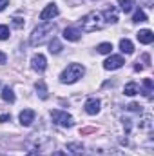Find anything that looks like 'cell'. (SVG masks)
<instances>
[{
    "mask_svg": "<svg viewBox=\"0 0 154 156\" xmlns=\"http://www.w3.org/2000/svg\"><path fill=\"white\" fill-rule=\"evenodd\" d=\"M0 122H11V115H2L0 116Z\"/></svg>",
    "mask_w": 154,
    "mask_h": 156,
    "instance_id": "484cf974",
    "label": "cell"
},
{
    "mask_svg": "<svg viewBox=\"0 0 154 156\" xmlns=\"http://www.w3.org/2000/svg\"><path fill=\"white\" fill-rule=\"evenodd\" d=\"M54 16H58V7H56L54 4L45 5V9L40 13V20H51V18H54Z\"/></svg>",
    "mask_w": 154,
    "mask_h": 156,
    "instance_id": "ba28073f",
    "label": "cell"
},
{
    "mask_svg": "<svg viewBox=\"0 0 154 156\" xmlns=\"http://www.w3.org/2000/svg\"><path fill=\"white\" fill-rule=\"evenodd\" d=\"M80 29H76V27H65L64 29V38L69 40V42H78L80 40Z\"/></svg>",
    "mask_w": 154,
    "mask_h": 156,
    "instance_id": "30bf717a",
    "label": "cell"
},
{
    "mask_svg": "<svg viewBox=\"0 0 154 156\" xmlns=\"http://www.w3.org/2000/svg\"><path fill=\"white\" fill-rule=\"evenodd\" d=\"M96 49H98V53H102V55H109V53L113 51V44H111V42H103V44H100Z\"/></svg>",
    "mask_w": 154,
    "mask_h": 156,
    "instance_id": "44dd1931",
    "label": "cell"
},
{
    "mask_svg": "<svg viewBox=\"0 0 154 156\" xmlns=\"http://www.w3.org/2000/svg\"><path fill=\"white\" fill-rule=\"evenodd\" d=\"M9 38V27L7 26H0V40Z\"/></svg>",
    "mask_w": 154,
    "mask_h": 156,
    "instance_id": "603a6c76",
    "label": "cell"
},
{
    "mask_svg": "<svg viewBox=\"0 0 154 156\" xmlns=\"http://www.w3.org/2000/svg\"><path fill=\"white\" fill-rule=\"evenodd\" d=\"M83 73H85V67L82 64H71L60 75V82L62 83H75V82H78L80 78L83 76Z\"/></svg>",
    "mask_w": 154,
    "mask_h": 156,
    "instance_id": "3957f363",
    "label": "cell"
},
{
    "mask_svg": "<svg viewBox=\"0 0 154 156\" xmlns=\"http://www.w3.org/2000/svg\"><path fill=\"white\" fill-rule=\"evenodd\" d=\"M127 109H129V111H132V113H140V115H142V105H140V104H136V102L129 104V105H127Z\"/></svg>",
    "mask_w": 154,
    "mask_h": 156,
    "instance_id": "cb8c5ba5",
    "label": "cell"
},
{
    "mask_svg": "<svg viewBox=\"0 0 154 156\" xmlns=\"http://www.w3.org/2000/svg\"><path fill=\"white\" fill-rule=\"evenodd\" d=\"M2 100H4V102H9V104L15 102V93H13V89H11L9 85H5V87L2 89Z\"/></svg>",
    "mask_w": 154,
    "mask_h": 156,
    "instance_id": "e0dca14e",
    "label": "cell"
},
{
    "mask_svg": "<svg viewBox=\"0 0 154 156\" xmlns=\"http://www.w3.org/2000/svg\"><path fill=\"white\" fill-rule=\"evenodd\" d=\"M143 96L145 98H149V100H152V93H154V85H152V80L151 78H145L143 80Z\"/></svg>",
    "mask_w": 154,
    "mask_h": 156,
    "instance_id": "7c38bea8",
    "label": "cell"
},
{
    "mask_svg": "<svg viewBox=\"0 0 154 156\" xmlns=\"http://www.w3.org/2000/svg\"><path fill=\"white\" fill-rule=\"evenodd\" d=\"M149 4H152V0H149Z\"/></svg>",
    "mask_w": 154,
    "mask_h": 156,
    "instance_id": "1f68e13d",
    "label": "cell"
},
{
    "mask_svg": "<svg viewBox=\"0 0 154 156\" xmlns=\"http://www.w3.org/2000/svg\"><path fill=\"white\" fill-rule=\"evenodd\" d=\"M26 156H42V154H40L38 151H29V153H27Z\"/></svg>",
    "mask_w": 154,
    "mask_h": 156,
    "instance_id": "f1b7e54d",
    "label": "cell"
},
{
    "mask_svg": "<svg viewBox=\"0 0 154 156\" xmlns=\"http://www.w3.org/2000/svg\"><path fill=\"white\" fill-rule=\"evenodd\" d=\"M136 37H138V40H140L142 44H147V45L154 42V33L151 31V29H142Z\"/></svg>",
    "mask_w": 154,
    "mask_h": 156,
    "instance_id": "8fae6325",
    "label": "cell"
},
{
    "mask_svg": "<svg viewBox=\"0 0 154 156\" xmlns=\"http://www.w3.org/2000/svg\"><path fill=\"white\" fill-rule=\"evenodd\" d=\"M5 62H7V56H5V55L0 51V64H5Z\"/></svg>",
    "mask_w": 154,
    "mask_h": 156,
    "instance_id": "83f0119b",
    "label": "cell"
},
{
    "mask_svg": "<svg viewBox=\"0 0 154 156\" xmlns=\"http://www.w3.org/2000/svg\"><path fill=\"white\" fill-rule=\"evenodd\" d=\"M103 26H105V22H103L102 15H100V13H96V11L87 13V15H85V16H82V20H80V27H82L85 33L100 31Z\"/></svg>",
    "mask_w": 154,
    "mask_h": 156,
    "instance_id": "7a4b0ae2",
    "label": "cell"
},
{
    "mask_svg": "<svg viewBox=\"0 0 154 156\" xmlns=\"http://www.w3.org/2000/svg\"><path fill=\"white\" fill-rule=\"evenodd\" d=\"M33 122H35V111H33V109H24V111L20 113V123H22V125L27 127V125H31Z\"/></svg>",
    "mask_w": 154,
    "mask_h": 156,
    "instance_id": "9c48e42d",
    "label": "cell"
},
{
    "mask_svg": "<svg viewBox=\"0 0 154 156\" xmlns=\"http://www.w3.org/2000/svg\"><path fill=\"white\" fill-rule=\"evenodd\" d=\"M51 118H53V122L56 123V125H60V127H73V116L69 115V113H65V111H60V109H54V111H51Z\"/></svg>",
    "mask_w": 154,
    "mask_h": 156,
    "instance_id": "277c9868",
    "label": "cell"
},
{
    "mask_svg": "<svg viewBox=\"0 0 154 156\" xmlns=\"http://www.w3.org/2000/svg\"><path fill=\"white\" fill-rule=\"evenodd\" d=\"M7 4H9V0H0V11H4Z\"/></svg>",
    "mask_w": 154,
    "mask_h": 156,
    "instance_id": "4316f807",
    "label": "cell"
},
{
    "mask_svg": "<svg viewBox=\"0 0 154 156\" xmlns=\"http://www.w3.org/2000/svg\"><path fill=\"white\" fill-rule=\"evenodd\" d=\"M120 49H121V53H125V55H132V53H134V45H132V42L129 38L120 40Z\"/></svg>",
    "mask_w": 154,
    "mask_h": 156,
    "instance_id": "4fadbf2b",
    "label": "cell"
},
{
    "mask_svg": "<svg viewBox=\"0 0 154 156\" xmlns=\"http://www.w3.org/2000/svg\"><path fill=\"white\" fill-rule=\"evenodd\" d=\"M31 67L35 69V71H45V67H47V60H45V56L44 55H35L33 58H31Z\"/></svg>",
    "mask_w": 154,
    "mask_h": 156,
    "instance_id": "8992f818",
    "label": "cell"
},
{
    "mask_svg": "<svg viewBox=\"0 0 154 156\" xmlns=\"http://www.w3.org/2000/svg\"><path fill=\"white\" fill-rule=\"evenodd\" d=\"M67 151H71L73 156H82L83 154V145L78 142H71V144H67Z\"/></svg>",
    "mask_w": 154,
    "mask_h": 156,
    "instance_id": "5bb4252c",
    "label": "cell"
},
{
    "mask_svg": "<svg viewBox=\"0 0 154 156\" xmlns=\"http://www.w3.org/2000/svg\"><path fill=\"white\" fill-rule=\"evenodd\" d=\"M132 22H147V15H145V11H142V9H138L136 13H134V16H132Z\"/></svg>",
    "mask_w": 154,
    "mask_h": 156,
    "instance_id": "7402d4cb",
    "label": "cell"
},
{
    "mask_svg": "<svg viewBox=\"0 0 154 156\" xmlns=\"http://www.w3.org/2000/svg\"><path fill=\"white\" fill-rule=\"evenodd\" d=\"M60 51H62V44L56 38H53V42L49 44V53H51V55H58Z\"/></svg>",
    "mask_w": 154,
    "mask_h": 156,
    "instance_id": "ffe728a7",
    "label": "cell"
},
{
    "mask_svg": "<svg viewBox=\"0 0 154 156\" xmlns=\"http://www.w3.org/2000/svg\"><path fill=\"white\" fill-rule=\"evenodd\" d=\"M35 89L38 91V96L42 98V100H47V87H45V83H44V80H40V82H37L35 83Z\"/></svg>",
    "mask_w": 154,
    "mask_h": 156,
    "instance_id": "ac0fdd59",
    "label": "cell"
},
{
    "mask_svg": "<svg viewBox=\"0 0 154 156\" xmlns=\"http://www.w3.org/2000/svg\"><path fill=\"white\" fill-rule=\"evenodd\" d=\"M13 24H15V27H24V18L15 16V18H13Z\"/></svg>",
    "mask_w": 154,
    "mask_h": 156,
    "instance_id": "d4e9b609",
    "label": "cell"
},
{
    "mask_svg": "<svg viewBox=\"0 0 154 156\" xmlns=\"http://www.w3.org/2000/svg\"><path fill=\"white\" fill-rule=\"evenodd\" d=\"M118 4H120V7H121L123 13H129L134 7V0H118Z\"/></svg>",
    "mask_w": 154,
    "mask_h": 156,
    "instance_id": "d6986e66",
    "label": "cell"
},
{
    "mask_svg": "<svg viewBox=\"0 0 154 156\" xmlns=\"http://www.w3.org/2000/svg\"><path fill=\"white\" fill-rule=\"evenodd\" d=\"M103 18H105L107 22H111V24L118 22V13H116L114 7H107V9L103 11Z\"/></svg>",
    "mask_w": 154,
    "mask_h": 156,
    "instance_id": "9a60e30c",
    "label": "cell"
},
{
    "mask_svg": "<svg viewBox=\"0 0 154 156\" xmlns=\"http://www.w3.org/2000/svg\"><path fill=\"white\" fill-rule=\"evenodd\" d=\"M53 156H67V154H65V153H62V151H56Z\"/></svg>",
    "mask_w": 154,
    "mask_h": 156,
    "instance_id": "4dcf8cb0",
    "label": "cell"
},
{
    "mask_svg": "<svg viewBox=\"0 0 154 156\" xmlns=\"http://www.w3.org/2000/svg\"><path fill=\"white\" fill-rule=\"evenodd\" d=\"M123 93H125L127 96H134V94H138V93H140V87H138V83H136V82H129V83L125 85Z\"/></svg>",
    "mask_w": 154,
    "mask_h": 156,
    "instance_id": "2e32d148",
    "label": "cell"
},
{
    "mask_svg": "<svg viewBox=\"0 0 154 156\" xmlns=\"http://www.w3.org/2000/svg\"><path fill=\"white\" fill-rule=\"evenodd\" d=\"M100 105H102V104H100L98 98H89L83 107H85V113H87V115H98V113H100Z\"/></svg>",
    "mask_w": 154,
    "mask_h": 156,
    "instance_id": "52a82bcc",
    "label": "cell"
},
{
    "mask_svg": "<svg viewBox=\"0 0 154 156\" xmlns=\"http://www.w3.org/2000/svg\"><path fill=\"white\" fill-rule=\"evenodd\" d=\"M123 64H125V60H123L121 55H111V56L103 62V67H105L107 71H114V69H120Z\"/></svg>",
    "mask_w": 154,
    "mask_h": 156,
    "instance_id": "5b68a950",
    "label": "cell"
},
{
    "mask_svg": "<svg viewBox=\"0 0 154 156\" xmlns=\"http://www.w3.org/2000/svg\"><path fill=\"white\" fill-rule=\"evenodd\" d=\"M143 69V66L140 64V62H136V66H134V71H142Z\"/></svg>",
    "mask_w": 154,
    "mask_h": 156,
    "instance_id": "f546056e",
    "label": "cell"
},
{
    "mask_svg": "<svg viewBox=\"0 0 154 156\" xmlns=\"http://www.w3.org/2000/svg\"><path fill=\"white\" fill-rule=\"evenodd\" d=\"M54 29H56V26L51 24V22H45V24L38 26V27L33 31V35H31V38H29V44L35 45V47H37V45H42V44H45L47 40L53 37Z\"/></svg>",
    "mask_w": 154,
    "mask_h": 156,
    "instance_id": "6da1fadb",
    "label": "cell"
}]
</instances>
